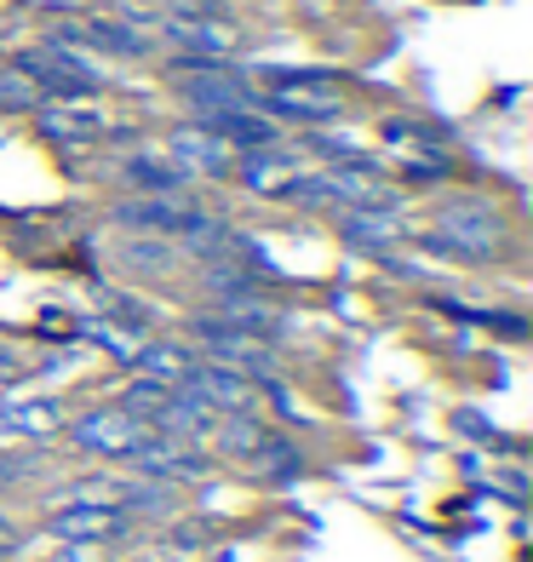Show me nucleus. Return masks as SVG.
Masks as SVG:
<instances>
[{
    "mask_svg": "<svg viewBox=\"0 0 533 562\" xmlns=\"http://www.w3.org/2000/svg\"><path fill=\"white\" fill-rule=\"evenodd\" d=\"M504 236H511V224H504V213L481 195H453L436 207V218H430V247L453 252V259H494L504 247Z\"/></svg>",
    "mask_w": 533,
    "mask_h": 562,
    "instance_id": "f257e3e1",
    "label": "nucleus"
},
{
    "mask_svg": "<svg viewBox=\"0 0 533 562\" xmlns=\"http://www.w3.org/2000/svg\"><path fill=\"white\" fill-rule=\"evenodd\" d=\"M252 98H259V115H270V121L321 126V121L344 115V87L333 81V75H304V69L264 75V87H252Z\"/></svg>",
    "mask_w": 533,
    "mask_h": 562,
    "instance_id": "f03ea898",
    "label": "nucleus"
},
{
    "mask_svg": "<svg viewBox=\"0 0 533 562\" xmlns=\"http://www.w3.org/2000/svg\"><path fill=\"white\" fill-rule=\"evenodd\" d=\"M190 334L201 339L207 350V362L218 368H236L241 379H275V350L270 339H252V334H236V327H224L218 316H195Z\"/></svg>",
    "mask_w": 533,
    "mask_h": 562,
    "instance_id": "7ed1b4c3",
    "label": "nucleus"
},
{
    "mask_svg": "<svg viewBox=\"0 0 533 562\" xmlns=\"http://www.w3.org/2000/svg\"><path fill=\"white\" fill-rule=\"evenodd\" d=\"M69 437L81 453H98V459H133L149 437V425L133 419L126 407H92V414H81L69 425Z\"/></svg>",
    "mask_w": 533,
    "mask_h": 562,
    "instance_id": "20e7f679",
    "label": "nucleus"
},
{
    "mask_svg": "<svg viewBox=\"0 0 533 562\" xmlns=\"http://www.w3.org/2000/svg\"><path fill=\"white\" fill-rule=\"evenodd\" d=\"M167 156L178 161L184 178H230L236 172V149L224 144L213 126H201V121L172 126V133H167Z\"/></svg>",
    "mask_w": 533,
    "mask_h": 562,
    "instance_id": "39448f33",
    "label": "nucleus"
},
{
    "mask_svg": "<svg viewBox=\"0 0 533 562\" xmlns=\"http://www.w3.org/2000/svg\"><path fill=\"white\" fill-rule=\"evenodd\" d=\"M178 391L195 396V402H207L218 419H224V414H259V385H252V379H241L236 368H218V362H195Z\"/></svg>",
    "mask_w": 533,
    "mask_h": 562,
    "instance_id": "423d86ee",
    "label": "nucleus"
},
{
    "mask_svg": "<svg viewBox=\"0 0 533 562\" xmlns=\"http://www.w3.org/2000/svg\"><path fill=\"white\" fill-rule=\"evenodd\" d=\"M133 471H144V476H156V482H195V476H207V465L213 459L201 453L195 442H184V437H167V430H149L144 437V448L126 459Z\"/></svg>",
    "mask_w": 533,
    "mask_h": 562,
    "instance_id": "0eeeda50",
    "label": "nucleus"
},
{
    "mask_svg": "<svg viewBox=\"0 0 533 562\" xmlns=\"http://www.w3.org/2000/svg\"><path fill=\"white\" fill-rule=\"evenodd\" d=\"M156 30L167 46H178L184 58H201V64H230L236 58V30L218 18H156Z\"/></svg>",
    "mask_w": 533,
    "mask_h": 562,
    "instance_id": "6e6552de",
    "label": "nucleus"
},
{
    "mask_svg": "<svg viewBox=\"0 0 533 562\" xmlns=\"http://www.w3.org/2000/svg\"><path fill=\"white\" fill-rule=\"evenodd\" d=\"M201 207H190V201L178 195H133L115 207V224L121 229H138V236H161V241H178L184 229L195 224Z\"/></svg>",
    "mask_w": 533,
    "mask_h": 562,
    "instance_id": "1a4fd4ad",
    "label": "nucleus"
},
{
    "mask_svg": "<svg viewBox=\"0 0 533 562\" xmlns=\"http://www.w3.org/2000/svg\"><path fill=\"white\" fill-rule=\"evenodd\" d=\"M35 126L46 144H64V149H87L104 138V115L75 104V98H41L35 104Z\"/></svg>",
    "mask_w": 533,
    "mask_h": 562,
    "instance_id": "9d476101",
    "label": "nucleus"
},
{
    "mask_svg": "<svg viewBox=\"0 0 533 562\" xmlns=\"http://www.w3.org/2000/svg\"><path fill=\"white\" fill-rule=\"evenodd\" d=\"M64 41L87 46V53H104V58H149L156 53V41L126 18H87V23H75V30H64Z\"/></svg>",
    "mask_w": 533,
    "mask_h": 562,
    "instance_id": "9b49d317",
    "label": "nucleus"
},
{
    "mask_svg": "<svg viewBox=\"0 0 533 562\" xmlns=\"http://www.w3.org/2000/svg\"><path fill=\"white\" fill-rule=\"evenodd\" d=\"M298 172H304V161L293 156V149H282V144H264V149L236 156V178H241L252 195H287Z\"/></svg>",
    "mask_w": 533,
    "mask_h": 562,
    "instance_id": "f8f14e48",
    "label": "nucleus"
},
{
    "mask_svg": "<svg viewBox=\"0 0 533 562\" xmlns=\"http://www.w3.org/2000/svg\"><path fill=\"white\" fill-rule=\"evenodd\" d=\"M53 533L58 540H75V546H92V540H115L126 533V510L121 505H98V499H75L53 517Z\"/></svg>",
    "mask_w": 533,
    "mask_h": 562,
    "instance_id": "ddd939ff",
    "label": "nucleus"
},
{
    "mask_svg": "<svg viewBox=\"0 0 533 562\" xmlns=\"http://www.w3.org/2000/svg\"><path fill=\"white\" fill-rule=\"evenodd\" d=\"M121 184L133 195H178L190 178L178 172V161L167 156V149H133V156L121 161Z\"/></svg>",
    "mask_w": 533,
    "mask_h": 562,
    "instance_id": "4468645a",
    "label": "nucleus"
},
{
    "mask_svg": "<svg viewBox=\"0 0 533 562\" xmlns=\"http://www.w3.org/2000/svg\"><path fill=\"white\" fill-rule=\"evenodd\" d=\"M339 236H344L350 247L385 252V247H396V241H401V207H344Z\"/></svg>",
    "mask_w": 533,
    "mask_h": 562,
    "instance_id": "2eb2a0df",
    "label": "nucleus"
},
{
    "mask_svg": "<svg viewBox=\"0 0 533 562\" xmlns=\"http://www.w3.org/2000/svg\"><path fill=\"white\" fill-rule=\"evenodd\" d=\"M201 126H213V133L236 149V156H247V149H264V144H282V133H275V121L259 115V110H224V115H207Z\"/></svg>",
    "mask_w": 533,
    "mask_h": 562,
    "instance_id": "dca6fc26",
    "label": "nucleus"
},
{
    "mask_svg": "<svg viewBox=\"0 0 533 562\" xmlns=\"http://www.w3.org/2000/svg\"><path fill=\"white\" fill-rule=\"evenodd\" d=\"M247 471L259 476V482H293V476H304V459H298V448H293L287 437H275V430H264L259 448L247 453Z\"/></svg>",
    "mask_w": 533,
    "mask_h": 562,
    "instance_id": "f3484780",
    "label": "nucleus"
},
{
    "mask_svg": "<svg viewBox=\"0 0 533 562\" xmlns=\"http://www.w3.org/2000/svg\"><path fill=\"white\" fill-rule=\"evenodd\" d=\"M201 362L195 350H184V345H138V356H133V368H144V379H156V385H184V373Z\"/></svg>",
    "mask_w": 533,
    "mask_h": 562,
    "instance_id": "a211bd4d",
    "label": "nucleus"
},
{
    "mask_svg": "<svg viewBox=\"0 0 533 562\" xmlns=\"http://www.w3.org/2000/svg\"><path fill=\"white\" fill-rule=\"evenodd\" d=\"M115 259H121V270L167 276V270L178 265V252H172V241H161V236H133V241H121V247H115Z\"/></svg>",
    "mask_w": 533,
    "mask_h": 562,
    "instance_id": "6ab92c4d",
    "label": "nucleus"
},
{
    "mask_svg": "<svg viewBox=\"0 0 533 562\" xmlns=\"http://www.w3.org/2000/svg\"><path fill=\"white\" fill-rule=\"evenodd\" d=\"M64 414H58V402H12L7 414H0V425L12 430V437H46V430H53Z\"/></svg>",
    "mask_w": 533,
    "mask_h": 562,
    "instance_id": "aec40b11",
    "label": "nucleus"
},
{
    "mask_svg": "<svg viewBox=\"0 0 533 562\" xmlns=\"http://www.w3.org/2000/svg\"><path fill=\"white\" fill-rule=\"evenodd\" d=\"M81 334H87L92 345L115 350L121 362H133V356H138V345H144V334H138V327H115V322H81Z\"/></svg>",
    "mask_w": 533,
    "mask_h": 562,
    "instance_id": "412c9836",
    "label": "nucleus"
},
{
    "mask_svg": "<svg viewBox=\"0 0 533 562\" xmlns=\"http://www.w3.org/2000/svg\"><path fill=\"white\" fill-rule=\"evenodd\" d=\"M41 104V87L35 81H23L18 69H0V110H18V115H30Z\"/></svg>",
    "mask_w": 533,
    "mask_h": 562,
    "instance_id": "4be33fe9",
    "label": "nucleus"
},
{
    "mask_svg": "<svg viewBox=\"0 0 533 562\" xmlns=\"http://www.w3.org/2000/svg\"><path fill=\"white\" fill-rule=\"evenodd\" d=\"M12 373H18V356L0 345V385H12Z\"/></svg>",
    "mask_w": 533,
    "mask_h": 562,
    "instance_id": "5701e85b",
    "label": "nucleus"
},
{
    "mask_svg": "<svg viewBox=\"0 0 533 562\" xmlns=\"http://www.w3.org/2000/svg\"><path fill=\"white\" fill-rule=\"evenodd\" d=\"M7 546H12V533H7V528H0V551H7Z\"/></svg>",
    "mask_w": 533,
    "mask_h": 562,
    "instance_id": "b1692460",
    "label": "nucleus"
},
{
    "mask_svg": "<svg viewBox=\"0 0 533 562\" xmlns=\"http://www.w3.org/2000/svg\"><path fill=\"white\" fill-rule=\"evenodd\" d=\"M144 562H149V557H144Z\"/></svg>",
    "mask_w": 533,
    "mask_h": 562,
    "instance_id": "393cba45",
    "label": "nucleus"
}]
</instances>
